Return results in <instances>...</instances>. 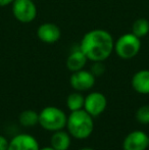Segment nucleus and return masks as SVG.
<instances>
[{"mask_svg":"<svg viewBox=\"0 0 149 150\" xmlns=\"http://www.w3.org/2000/svg\"><path fill=\"white\" fill-rule=\"evenodd\" d=\"M84 103H85V97L79 91H75V92L71 93L66 98V106L70 111L83 109Z\"/></svg>","mask_w":149,"mask_h":150,"instance_id":"nucleus-15","label":"nucleus"},{"mask_svg":"<svg viewBox=\"0 0 149 150\" xmlns=\"http://www.w3.org/2000/svg\"><path fill=\"white\" fill-rule=\"evenodd\" d=\"M37 36L40 41L46 44H54L60 39L61 31L53 23H44L37 29Z\"/></svg>","mask_w":149,"mask_h":150,"instance_id":"nucleus-10","label":"nucleus"},{"mask_svg":"<svg viewBox=\"0 0 149 150\" xmlns=\"http://www.w3.org/2000/svg\"><path fill=\"white\" fill-rule=\"evenodd\" d=\"M39 143L34 136L27 133L16 135L9 141L7 150H39Z\"/></svg>","mask_w":149,"mask_h":150,"instance_id":"nucleus-9","label":"nucleus"},{"mask_svg":"<svg viewBox=\"0 0 149 150\" xmlns=\"http://www.w3.org/2000/svg\"><path fill=\"white\" fill-rule=\"evenodd\" d=\"M107 106V99L101 92H91L85 97L84 109L91 117H95L103 113Z\"/></svg>","mask_w":149,"mask_h":150,"instance_id":"nucleus-6","label":"nucleus"},{"mask_svg":"<svg viewBox=\"0 0 149 150\" xmlns=\"http://www.w3.org/2000/svg\"><path fill=\"white\" fill-rule=\"evenodd\" d=\"M14 2V0H0V7H4L7 6L9 4H12Z\"/></svg>","mask_w":149,"mask_h":150,"instance_id":"nucleus-20","label":"nucleus"},{"mask_svg":"<svg viewBox=\"0 0 149 150\" xmlns=\"http://www.w3.org/2000/svg\"><path fill=\"white\" fill-rule=\"evenodd\" d=\"M20 124L25 128H31L39 124V113L33 109H26L22 111L18 117Z\"/></svg>","mask_w":149,"mask_h":150,"instance_id":"nucleus-14","label":"nucleus"},{"mask_svg":"<svg viewBox=\"0 0 149 150\" xmlns=\"http://www.w3.org/2000/svg\"><path fill=\"white\" fill-rule=\"evenodd\" d=\"M12 13L20 23H32L37 16L36 4L32 0H14L12 3Z\"/></svg>","mask_w":149,"mask_h":150,"instance_id":"nucleus-5","label":"nucleus"},{"mask_svg":"<svg viewBox=\"0 0 149 150\" xmlns=\"http://www.w3.org/2000/svg\"><path fill=\"white\" fill-rule=\"evenodd\" d=\"M132 33L140 39L147 36L149 33V22L144 18H137L132 25Z\"/></svg>","mask_w":149,"mask_h":150,"instance_id":"nucleus-16","label":"nucleus"},{"mask_svg":"<svg viewBox=\"0 0 149 150\" xmlns=\"http://www.w3.org/2000/svg\"><path fill=\"white\" fill-rule=\"evenodd\" d=\"M88 61V58L86 57V55L83 53L80 47L77 50H74L70 53V55L66 58V67L68 69V71H71L72 73L80 69H83L84 67L86 65Z\"/></svg>","mask_w":149,"mask_h":150,"instance_id":"nucleus-13","label":"nucleus"},{"mask_svg":"<svg viewBox=\"0 0 149 150\" xmlns=\"http://www.w3.org/2000/svg\"><path fill=\"white\" fill-rule=\"evenodd\" d=\"M39 150H55V149L52 148L51 146H47V147H43V148H40Z\"/></svg>","mask_w":149,"mask_h":150,"instance_id":"nucleus-21","label":"nucleus"},{"mask_svg":"<svg viewBox=\"0 0 149 150\" xmlns=\"http://www.w3.org/2000/svg\"><path fill=\"white\" fill-rule=\"evenodd\" d=\"M68 132L72 137L79 140L89 138L94 130L93 117L89 115L85 109L71 111L66 122Z\"/></svg>","mask_w":149,"mask_h":150,"instance_id":"nucleus-2","label":"nucleus"},{"mask_svg":"<svg viewBox=\"0 0 149 150\" xmlns=\"http://www.w3.org/2000/svg\"><path fill=\"white\" fill-rule=\"evenodd\" d=\"M148 147V135L140 130L129 133L123 142L124 150H146Z\"/></svg>","mask_w":149,"mask_h":150,"instance_id":"nucleus-8","label":"nucleus"},{"mask_svg":"<svg viewBox=\"0 0 149 150\" xmlns=\"http://www.w3.org/2000/svg\"><path fill=\"white\" fill-rule=\"evenodd\" d=\"M148 141H149V136H148Z\"/></svg>","mask_w":149,"mask_h":150,"instance_id":"nucleus-23","label":"nucleus"},{"mask_svg":"<svg viewBox=\"0 0 149 150\" xmlns=\"http://www.w3.org/2000/svg\"><path fill=\"white\" fill-rule=\"evenodd\" d=\"M72 144V139L68 132L59 130L53 132L50 138V146L55 150H68Z\"/></svg>","mask_w":149,"mask_h":150,"instance_id":"nucleus-12","label":"nucleus"},{"mask_svg":"<svg viewBox=\"0 0 149 150\" xmlns=\"http://www.w3.org/2000/svg\"><path fill=\"white\" fill-rule=\"evenodd\" d=\"M90 71L95 76V78L101 77L105 73V65L103 64V61H95V62H93Z\"/></svg>","mask_w":149,"mask_h":150,"instance_id":"nucleus-18","label":"nucleus"},{"mask_svg":"<svg viewBox=\"0 0 149 150\" xmlns=\"http://www.w3.org/2000/svg\"><path fill=\"white\" fill-rule=\"evenodd\" d=\"M117 55L121 59H132L136 57L141 50L140 38L133 33H126L114 42V49Z\"/></svg>","mask_w":149,"mask_h":150,"instance_id":"nucleus-4","label":"nucleus"},{"mask_svg":"<svg viewBox=\"0 0 149 150\" xmlns=\"http://www.w3.org/2000/svg\"><path fill=\"white\" fill-rule=\"evenodd\" d=\"M136 120L143 125L149 124V105H143L136 111Z\"/></svg>","mask_w":149,"mask_h":150,"instance_id":"nucleus-17","label":"nucleus"},{"mask_svg":"<svg viewBox=\"0 0 149 150\" xmlns=\"http://www.w3.org/2000/svg\"><path fill=\"white\" fill-rule=\"evenodd\" d=\"M133 89L139 94H149V71L141 69L134 74L131 80Z\"/></svg>","mask_w":149,"mask_h":150,"instance_id":"nucleus-11","label":"nucleus"},{"mask_svg":"<svg viewBox=\"0 0 149 150\" xmlns=\"http://www.w3.org/2000/svg\"><path fill=\"white\" fill-rule=\"evenodd\" d=\"M68 117L56 106H46L39 112V125L46 131L56 132L66 127Z\"/></svg>","mask_w":149,"mask_h":150,"instance_id":"nucleus-3","label":"nucleus"},{"mask_svg":"<svg viewBox=\"0 0 149 150\" xmlns=\"http://www.w3.org/2000/svg\"><path fill=\"white\" fill-rule=\"evenodd\" d=\"M80 49L88 60H91L92 62L105 61L114 49V41L109 32L95 29L84 35L80 43Z\"/></svg>","mask_w":149,"mask_h":150,"instance_id":"nucleus-1","label":"nucleus"},{"mask_svg":"<svg viewBox=\"0 0 149 150\" xmlns=\"http://www.w3.org/2000/svg\"><path fill=\"white\" fill-rule=\"evenodd\" d=\"M96 78L90 71L86 69H80L74 71L70 78V84L75 91L84 92L88 91L95 85Z\"/></svg>","mask_w":149,"mask_h":150,"instance_id":"nucleus-7","label":"nucleus"},{"mask_svg":"<svg viewBox=\"0 0 149 150\" xmlns=\"http://www.w3.org/2000/svg\"><path fill=\"white\" fill-rule=\"evenodd\" d=\"M8 144H9V141L4 136L0 135V150H7Z\"/></svg>","mask_w":149,"mask_h":150,"instance_id":"nucleus-19","label":"nucleus"},{"mask_svg":"<svg viewBox=\"0 0 149 150\" xmlns=\"http://www.w3.org/2000/svg\"><path fill=\"white\" fill-rule=\"evenodd\" d=\"M80 150H96V149L91 148V147H83V148H81Z\"/></svg>","mask_w":149,"mask_h":150,"instance_id":"nucleus-22","label":"nucleus"}]
</instances>
